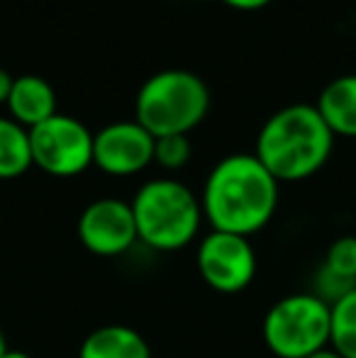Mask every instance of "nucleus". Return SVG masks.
Masks as SVG:
<instances>
[{"label":"nucleus","instance_id":"obj_18","mask_svg":"<svg viewBox=\"0 0 356 358\" xmlns=\"http://www.w3.org/2000/svg\"><path fill=\"white\" fill-rule=\"evenodd\" d=\"M220 3H225L227 8L232 10H242V13H252V10H262L266 8L269 3H273V0H220Z\"/></svg>","mask_w":356,"mask_h":358},{"label":"nucleus","instance_id":"obj_8","mask_svg":"<svg viewBox=\"0 0 356 358\" xmlns=\"http://www.w3.org/2000/svg\"><path fill=\"white\" fill-rule=\"evenodd\" d=\"M76 231L83 249L100 259L127 254L139 241L132 205L120 198H98L88 203L78 217Z\"/></svg>","mask_w":356,"mask_h":358},{"label":"nucleus","instance_id":"obj_4","mask_svg":"<svg viewBox=\"0 0 356 358\" xmlns=\"http://www.w3.org/2000/svg\"><path fill=\"white\" fill-rule=\"evenodd\" d=\"M210 110V90L198 73L164 69L149 76L134 100V120L154 139L190 134Z\"/></svg>","mask_w":356,"mask_h":358},{"label":"nucleus","instance_id":"obj_1","mask_svg":"<svg viewBox=\"0 0 356 358\" xmlns=\"http://www.w3.org/2000/svg\"><path fill=\"white\" fill-rule=\"evenodd\" d=\"M280 183L252 154H229L210 169L200 193L203 220L213 231L249 236L264 229L278 210Z\"/></svg>","mask_w":356,"mask_h":358},{"label":"nucleus","instance_id":"obj_14","mask_svg":"<svg viewBox=\"0 0 356 358\" xmlns=\"http://www.w3.org/2000/svg\"><path fill=\"white\" fill-rule=\"evenodd\" d=\"M329 346L342 358H356V287L329 307Z\"/></svg>","mask_w":356,"mask_h":358},{"label":"nucleus","instance_id":"obj_16","mask_svg":"<svg viewBox=\"0 0 356 358\" xmlns=\"http://www.w3.org/2000/svg\"><path fill=\"white\" fill-rule=\"evenodd\" d=\"M322 266H327L329 271H334L337 275L356 283V236L344 234L339 239H334L327 246Z\"/></svg>","mask_w":356,"mask_h":358},{"label":"nucleus","instance_id":"obj_19","mask_svg":"<svg viewBox=\"0 0 356 358\" xmlns=\"http://www.w3.org/2000/svg\"><path fill=\"white\" fill-rule=\"evenodd\" d=\"M13 83H15L13 76H10L8 71H5V69H0V105L8 103L10 90H13Z\"/></svg>","mask_w":356,"mask_h":358},{"label":"nucleus","instance_id":"obj_12","mask_svg":"<svg viewBox=\"0 0 356 358\" xmlns=\"http://www.w3.org/2000/svg\"><path fill=\"white\" fill-rule=\"evenodd\" d=\"M78 358H152V349L132 327L105 324L81 341Z\"/></svg>","mask_w":356,"mask_h":358},{"label":"nucleus","instance_id":"obj_15","mask_svg":"<svg viewBox=\"0 0 356 358\" xmlns=\"http://www.w3.org/2000/svg\"><path fill=\"white\" fill-rule=\"evenodd\" d=\"M193 146L188 134H171V137H159L154 142V164L164 171H180L190 161Z\"/></svg>","mask_w":356,"mask_h":358},{"label":"nucleus","instance_id":"obj_9","mask_svg":"<svg viewBox=\"0 0 356 358\" xmlns=\"http://www.w3.org/2000/svg\"><path fill=\"white\" fill-rule=\"evenodd\" d=\"M154 142L137 120L110 122L93 134V166L115 178L137 176L154 164Z\"/></svg>","mask_w":356,"mask_h":358},{"label":"nucleus","instance_id":"obj_21","mask_svg":"<svg viewBox=\"0 0 356 358\" xmlns=\"http://www.w3.org/2000/svg\"><path fill=\"white\" fill-rule=\"evenodd\" d=\"M0 358H32L29 354H24V351H17V349H8Z\"/></svg>","mask_w":356,"mask_h":358},{"label":"nucleus","instance_id":"obj_11","mask_svg":"<svg viewBox=\"0 0 356 358\" xmlns=\"http://www.w3.org/2000/svg\"><path fill=\"white\" fill-rule=\"evenodd\" d=\"M315 108L334 137L356 139V73H344L329 80Z\"/></svg>","mask_w":356,"mask_h":358},{"label":"nucleus","instance_id":"obj_3","mask_svg":"<svg viewBox=\"0 0 356 358\" xmlns=\"http://www.w3.org/2000/svg\"><path fill=\"white\" fill-rule=\"evenodd\" d=\"M137 239L154 251H178L193 244L203 224L200 198L176 178H154L129 200Z\"/></svg>","mask_w":356,"mask_h":358},{"label":"nucleus","instance_id":"obj_7","mask_svg":"<svg viewBox=\"0 0 356 358\" xmlns=\"http://www.w3.org/2000/svg\"><path fill=\"white\" fill-rule=\"evenodd\" d=\"M198 273L205 285L222 295L247 290L257 278V249L249 236L210 231L198 244Z\"/></svg>","mask_w":356,"mask_h":358},{"label":"nucleus","instance_id":"obj_2","mask_svg":"<svg viewBox=\"0 0 356 358\" xmlns=\"http://www.w3.org/2000/svg\"><path fill=\"white\" fill-rule=\"evenodd\" d=\"M334 139L315 105L295 103L264 122L254 156L278 183H300L322 171L332 156Z\"/></svg>","mask_w":356,"mask_h":358},{"label":"nucleus","instance_id":"obj_10","mask_svg":"<svg viewBox=\"0 0 356 358\" xmlns=\"http://www.w3.org/2000/svg\"><path fill=\"white\" fill-rule=\"evenodd\" d=\"M5 108H8V117H13L15 122L27 129L37 127L59 113L57 93L49 85V80H44L37 73H22L15 78Z\"/></svg>","mask_w":356,"mask_h":358},{"label":"nucleus","instance_id":"obj_22","mask_svg":"<svg viewBox=\"0 0 356 358\" xmlns=\"http://www.w3.org/2000/svg\"><path fill=\"white\" fill-rule=\"evenodd\" d=\"M8 351V341H5V334H3V329H0V356Z\"/></svg>","mask_w":356,"mask_h":358},{"label":"nucleus","instance_id":"obj_17","mask_svg":"<svg viewBox=\"0 0 356 358\" xmlns=\"http://www.w3.org/2000/svg\"><path fill=\"white\" fill-rule=\"evenodd\" d=\"M354 287H356L354 280L342 278V275H337L334 271H329L327 266H320L318 273H315V278H313V290L310 292L332 307L334 302H339L347 292H352Z\"/></svg>","mask_w":356,"mask_h":358},{"label":"nucleus","instance_id":"obj_13","mask_svg":"<svg viewBox=\"0 0 356 358\" xmlns=\"http://www.w3.org/2000/svg\"><path fill=\"white\" fill-rule=\"evenodd\" d=\"M32 169L29 129L13 117H0V180H13Z\"/></svg>","mask_w":356,"mask_h":358},{"label":"nucleus","instance_id":"obj_6","mask_svg":"<svg viewBox=\"0 0 356 358\" xmlns=\"http://www.w3.org/2000/svg\"><path fill=\"white\" fill-rule=\"evenodd\" d=\"M32 166L54 178H73L93 166V132L71 115L57 113L29 129Z\"/></svg>","mask_w":356,"mask_h":358},{"label":"nucleus","instance_id":"obj_5","mask_svg":"<svg viewBox=\"0 0 356 358\" xmlns=\"http://www.w3.org/2000/svg\"><path fill=\"white\" fill-rule=\"evenodd\" d=\"M262 336L276 358H308L329 346V305L313 292L280 297L264 315Z\"/></svg>","mask_w":356,"mask_h":358},{"label":"nucleus","instance_id":"obj_20","mask_svg":"<svg viewBox=\"0 0 356 358\" xmlns=\"http://www.w3.org/2000/svg\"><path fill=\"white\" fill-rule=\"evenodd\" d=\"M308 358H342V356H339L337 351L332 349V346H325V349L315 351V354H310Z\"/></svg>","mask_w":356,"mask_h":358}]
</instances>
